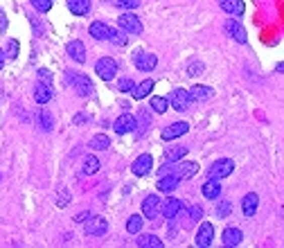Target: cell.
Wrapping results in <instances>:
<instances>
[{
  "label": "cell",
  "instance_id": "1",
  "mask_svg": "<svg viewBox=\"0 0 284 248\" xmlns=\"http://www.w3.org/2000/svg\"><path fill=\"white\" fill-rule=\"evenodd\" d=\"M84 230L86 237H104L108 232V221L104 217H88Z\"/></svg>",
  "mask_w": 284,
  "mask_h": 248
},
{
  "label": "cell",
  "instance_id": "2",
  "mask_svg": "<svg viewBox=\"0 0 284 248\" xmlns=\"http://www.w3.org/2000/svg\"><path fill=\"white\" fill-rule=\"evenodd\" d=\"M118 25H120V30H124L127 34H142L140 18H138L136 14H131V12H124L122 16L118 18Z\"/></svg>",
  "mask_w": 284,
  "mask_h": 248
},
{
  "label": "cell",
  "instance_id": "3",
  "mask_svg": "<svg viewBox=\"0 0 284 248\" xmlns=\"http://www.w3.org/2000/svg\"><path fill=\"white\" fill-rule=\"evenodd\" d=\"M235 172V160H230V158H221V160H216V163L210 167V178H216V181H221V178H225V176H230V174Z\"/></svg>",
  "mask_w": 284,
  "mask_h": 248
},
{
  "label": "cell",
  "instance_id": "4",
  "mask_svg": "<svg viewBox=\"0 0 284 248\" xmlns=\"http://www.w3.org/2000/svg\"><path fill=\"white\" fill-rule=\"evenodd\" d=\"M95 72H97L104 81H110L115 75H118V63L110 59V57H102V59L95 63Z\"/></svg>",
  "mask_w": 284,
  "mask_h": 248
},
{
  "label": "cell",
  "instance_id": "5",
  "mask_svg": "<svg viewBox=\"0 0 284 248\" xmlns=\"http://www.w3.org/2000/svg\"><path fill=\"white\" fill-rule=\"evenodd\" d=\"M133 66L138 68V70H142V72H151L153 68L158 66V57L156 55H151V52H136L133 55Z\"/></svg>",
  "mask_w": 284,
  "mask_h": 248
},
{
  "label": "cell",
  "instance_id": "6",
  "mask_svg": "<svg viewBox=\"0 0 284 248\" xmlns=\"http://www.w3.org/2000/svg\"><path fill=\"white\" fill-rule=\"evenodd\" d=\"M72 88L77 90V95H79V97H90L95 93V84H93V79H90L88 75L72 77Z\"/></svg>",
  "mask_w": 284,
  "mask_h": 248
},
{
  "label": "cell",
  "instance_id": "7",
  "mask_svg": "<svg viewBox=\"0 0 284 248\" xmlns=\"http://www.w3.org/2000/svg\"><path fill=\"white\" fill-rule=\"evenodd\" d=\"M190 104H192V100H190V93H187V90L176 88L174 93L169 95V106L174 111H178V113H185V111L190 109Z\"/></svg>",
  "mask_w": 284,
  "mask_h": 248
},
{
  "label": "cell",
  "instance_id": "8",
  "mask_svg": "<svg viewBox=\"0 0 284 248\" xmlns=\"http://www.w3.org/2000/svg\"><path fill=\"white\" fill-rule=\"evenodd\" d=\"M183 208H185V206H183V201H181V199L169 196L165 203H162V217H165L167 221H174V219H176V217L183 212Z\"/></svg>",
  "mask_w": 284,
  "mask_h": 248
},
{
  "label": "cell",
  "instance_id": "9",
  "mask_svg": "<svg viewBox=\"0 0 284 248\" xmlns=\"http://www.w3.org/2000/svg\"><path fill=\"white\" fill-rule=\"evenodd\" d=\"M113 131H115V133H120V135H124V133H131V131H136V118H133L131 113H124V115H120V118L113 122Z\"/></svg>",
  "mask_w": 284,
  "mask_h": 248
},
{
  "label": "cell",
  "instance_id": "10",
  "mask_svg": "<svg viewBox=\"0 0 284 248\" xmlns=\"http://www.w3.org/2000/svg\"><path fill=\"white\" fill-rule=\"evenodd\" d=\"M151 165H153V158L149 154H142V156H138L136 160H133V165H131V172L136 174V176H147L149 172H151Z\"/></svg>",
  "mask_w": 284,
  "mask_h": 248
},
{
  "label": "cell",
  "instance_id": "11",
  "mask_svg": "<svg viewBox=\"0 0 284 248\" xmlns=\"http://www.w3.org/2000/svg\"><path fill=\"white\" fill-rule=\"evenodd\" d=\"M158 212H160V199L156 194H149L142 201V217L144 219H156Z\"/></svg>",
  "mask_w": 284,
  "mask_h": 248
},
{
  "label": "cell",
  "instance_id": "12",
  "mask_svg": "<svg viewBox=\"0 0 284 248\" xmlns=\"http://www.w3.org/2000/svg\"><path fill=\"white\" fill-rule=\"evenodd\" d=\"M54 100V90H52V84H45V81H38L34 86V102L36 104H47V102Z\"/></svg>",
  "mask_w": 284,
  "mask_h": 248
},
{
  "label": "cell",
  "instance_id": "13",
  "mask_svg": "<svg viewBox=\"0 0 284 248\" xmlns=\"http://www.w3.org/2000/svg\"><path fill=\"white\" fill-rule=\"evenodd\" d=\"M223 30H225V34H230V36H233L237 43H242V45L248 41V38H246V30H244V27L239 25V21H235V18H228V21H225Z\"/></svg>",
  "mask_w": 284,
  "mask_h": 248
},
{
  "label": "cell",
  "instance_id": "14",
  "mask_svg": "<svg viewBox=\"0 0 284 248\" xmlns=\"http://www.w3.org/2000/svg\"><path fill=\"white\" fill-rule=\"evenodd\" d=\"M212 237H214V228H212V223L203 221V223L199 226V232H196V246L208 248L210 244H212Z\"/></svg>",
  "mask_w": 284,
  "mask_h": 248
},
{
  "label": "cell",
  "instance_id": "15",
  "mask_svg": "<svg viewBox=\"0 0 284 248\" xmlns=\"http://www.w3.org/2000/svg\"><path fill=\"white\" fill-rule=\"evenodd\" d=\"M66 52H68V57L72 61H77V63L86 61V45L81 41H70L68 45H66Z\"/></svg>",
  "mask_w": 284,
  "mask_h": 248
},
{
  "label": "cell",
  "instance_id": "16",
  "mask_svg": "<svg viewBox=\"0 0 284 248\" xmlns=\"http://www.w3.org/2000/svg\"><path fill=\"white\" fill-rule=\"evenodd\" d=\"M257 208H259V196L255 192H248L246 196H244V201H242V210H244V217H255V212H257Z\"/></svg>",
  "mask_w": 284,
  "mask_h": 248
},
{
  "label": "cell",
  "instance_id": "17",
  "mask_svg": "<svg viewBox=\"0 0 284 248\" xmlns=\"http://www.w3.org/2000/svg\"><path fill=\"white\" fill-rule=\"evenodd\" d=\"M187 131H190L187 122H174L172 126H167V129L162 131V140H176V138H181V135H185Z\"/></svg>",
  "mask_w": 284,
  "mask_h": 248
},
{
  "label": "cell",
  "instance_id": "18",
  "mask_svg": "<svg viewBox=\"0 0 284 248\" xmlns=\"http://www.w3.org/2000/svg\"><path fill=\"white\" fill-rule=\"evenodd\" d=\"M178 181H181V178H178L176 174H162V176L158 178L156 185H158V189H160V192H167V194H169V192H174V189L178 187Z\"/></svg>",
  "mask_w": 284,
  "mask_h": 248
},
{
  "label": "cell",
  "instance_id": "19",
  "mask_svg": "<svg viewBox=\"0 0 284 248\" xmlns=\"http://www.w3.org/2000/svg\"><path fill=\"white\" fill-rule=\"evenodd\" d=\"M221 239H223V244L225 246H239L242 244V239H244V232L239 230V228H225L223 230V235H221Z\"/></svg>",
  "mask_w": 284,
  "mask_h": 248
},
{
  "label": "cell",
  "instance_id": "20",
  "mask_svg": "<svg viewBox=\"0 0 284 248\" xmlns=\"http://www.w3.org/2000/svg\"><path fill=\"white\" fill-rule=\"evenodd\" d=\"M187 93H190L192 102H208V100H212L214 90L210 88V86H194V88L187 90Z\"/></svg>",
  "mask_w": 284,
  "mask_h": 248
},
{
  "label": "cell",
  "instance_id": "21",
  "mask_svg": "<svg viewBox=\"0 0 284 248\" xmlns=\"http://www.w3.org/2000/svg\"><path fill=\"white\" fill-rule=\"evenodd\" d=\"M201 192H203V196H205V199L214 201V199H219V196H221V181H216V178H210L208 183H203Z\"/></svg>",
  "mask_w": 284,
  "mask_h": 248
},
{
  "label": "cell",
  "instance_id": "22",
  "mask_svg": "<svg viewBox=\"0 0 284 248\" xmlns=\"http://www.w3.org/2000/svg\"><path fill=\"white\" fill-rule=\"evenodd\" d=\"M36 124L41 131H45V133H50L52 129H54V118H52L47 111H38L36 113Z\"/></svg>",
  "mask_w": 284,
  "mask_h": 248
},
{
  "label": "cell",
  "instance_id": "23",
  "mask_svg": "<svg viewBox=\"0 0 284 248\" xmlns=\"http://www.w3.org/2000/svg\"><path fill=\"white\" fill-rule=\"evenodd\" d=\"M68 9L75 16H86L90 12V0H68Z\"/></svg>",
  "mask_w": 284,
  "mask_h": 248
},
{
  "label": "cell",
  "instance_id": "24",
  "mask_svg": "<svg viewBox=\"0 0 284 248\" xmlns=\"http://www.w3.org/2000/svg\"><path fill=\"white\" fill-rule=\"evenodd\" d=\"M108 25H104V23H93V25L88 27L90 36L95 38V41H108Z\"/></svg>",
  "mask_w": 284,
  "mask_h": 248
},
{
  "label": "cell",
  "instance_id": "25",
  "mask_svg": "<svg viewBox=\"0 0 284 248\" xmlns=\"http://www.w3.org/2000/svg\"><path fill=\"white\" fill-rule=\"evenodd\" d=\"M149 126H151V115H149L147 109L140 111V118L136 120V129H138V138H142L144 133L149 131Z\"/></svg>",
  "mask_w": 284,
  "mask_h": 248
},
{
  "label": "cell",
  "instance_id": "26",
  "mask_svg": "<svg viewBox=\"0 0 284 248\" xmlns=\"http://www.w3.org/2000/svg\"><path fill=\"white\" fill-rule=\"evenodd\" d=\"M97 172H99V160L95 158V156H86L81 174H84V176H93V174H97Z\"/></svg>",
  "mask_w": 284,
  "mask_h": 248
},
{
  "label": "cell",
  "instance_id": "27",
  "mask_svg": "<svg viewBox=\"0 0 284 248\" xmlns=\"http://www.w3.org/2000/svg\"><path fill=\"white\" fill-rule=\"evenodd\" d=\"M108 147H110V138L104 133L93 135V140H90V149H95V152H106Z\"/></svg>",
  "mask_w": 284,
  "mask_h": 248
},
{
  "label": "cell",
  "instance_id": "28",
  "mask_svg": "<svg viewBox=\"0 0 284 248\" xmlns=\"http://www.w3.org/2000/svg\"><path fill=\"white\" fill-rule=\"evenodd\" d=\"M199 172V165L192 163V160H187V163H181V167H178V178H192L194 174Z\"/></svg>",
  "mask_w": 284,
  "mask_h": 248
},
{
  "label": "cell",
  "instance_id": "29",
  "mask_svg": "<svg viewBox=\"0 0 284 248\" xmlns=\"http://www.w3.org/2000/svg\"><path fill=\"white\" fill-rule=\"evenodd\" d=\"M138 246L140 248H162V241L156 235H140L138 237Z\"/></svg>",
  "mask_w": 284,
  "mask_h": 248
},
{
  "label": "cell",
  "instance_id": "30",
  "mask_svg": "<svg viewBox=\"0 0 284 248\" xmlns=\"http://www.w3.org/2000/svg\"><path fill=\"white\" fill-rule=\"evenodd\" d=\"M187 156V147H174V149H169V152L165 154V163H178L181 158H185Z\"/></svg>",
  "mask_w": 284,
  "mask_h": 248
},
{
  "label": "cell",
  "instance_id": "31",
  "mask_svg": "<svg viewBox=\"0 0 284 248\" xmlns=\"http://www.w3.org/2000/svg\"><path fill=\"white\" fill-rule=\"evenodd\" d=\"M151 90H153V81H151V79H144L140 86H136V90H133V97H136V100H144V97L151 93Z\"/></svg>",
  "mask_w": 284,
  "mask_h": 248
},
{
  "label": "cell",
  "instance_id": "32",
  "mask_svg": "<svg viewBox=\"0 0 284 248\" xmlns=\"http://www.w3.org/2000/svg\"><path fill=\"white\" fill-rule=\"evenodd\" d=\"M142 223H144V219L140 215H131L127 221V230L131 232V235H138V232L142 230Z\"/></svg>",
  "mask_w": 284,
  "mask_h": 248
},
{
  "label": "cell",
  "instance_id": "33",
  "mask_svg": "<svg viewBox=\"0 0 284 248\" xmlns=\"http://www.w3.org/2000/svg\"><path fill=\"white\" fill-rule=\"evenodd\" d=\"M167 106H169V100L167 97H151V111L156 113H167Z\"/></svg>",
  "mask_w": 284,
  "mask_h": 248
},
{
  "label": "cell",
  "instance_id": "34",
  "mask_svg": "<svg viewBox=\"0 0 284 248\" xmlns=\"http://www.w3.org/2000/svg\"><path fill=\"white\" fill-rule=\"evenodd\" d=\"M108 41H113L115 45H127L129 38H127V32H120V30H108Z\"/></svg>",
  "mask_w": 284,
  "mask_h": 248
},
{
  "label": "cell",
  "instance_id": "35",
  "mask_svg": "<svg viewBox=\"0 0 284 248\" xmlns=\"http://www.w3.org/2000/svg\"><path fill=\"white\" fill-rule=\"evenodd\" d=\"M110 3H113V7L124 9V12H131V9L140 7V0H110Z\"/></svg>",
  "mask_w": 284,
  "mask_h": 248
},
{
  "label": "cell",
  "instance_id": "36",
  "mask_svg": "<svg viewBox=\"0 0 284 248\" xmlns=\"http://www.w3.org/2000/svg\"><path fill=\"white\" fill-rule=\"evenodd\" d=\"M230 212H233V203L230 201H221L219 206H216V217L219 219H228Z\"/></svg>",
  "mask_w": 284,
  "mask_h": 248
},
{
  "label": "cell",
  "instance_id": "37",
  "mask_svg": "<svg viewBox=\"0 0 284 248\" xmlns=\"http://www.w3.org/2000/svg\"><path fill=\"white\" fill-rule=\"evenodd\" d=\"M32 3V7L36 9V12H41V14H45V12H50L52 9V0H30Z\"/></svg>",
  "mask_w": 284,
  "mask_h": 248
},
{
  "label": "cell",
  "instance_id": "38",
  "mask_svg": "<svg viewBox=\"0 0 284 248\" xmlns=\"http://www.w3.org/2000/svg\"><path fill=\"white\" fill-rule=\"evenodd\" d=\"M118 88H120V93H133V90H136V81L133 79H120Z\"/></svg>",
  "mask_w": 284,
  "mask_h": 248
},
{
  "label": "cell",
  "instance_id": "39",
  "mask_svg": "<svg viewBox=\"0 0 284 248\" xmlns=\"http://www.w3.org/2000/svg\"><path fill=\"white\" fill-rule=\"evenodd\" d=\"M187 217L192 219V223L201 221V219H203V208H201V206H192L190 210H187Z\"/></svg>",
  "mask_w": 284,
  "mask_h": 248
},
{
  "label": "cell",
  "instance_id": "40",
  "mask_svg": "<svg viewBox=\"0 0 284 248\" xmlns=\"http://www.w3.org/2000/svg\"><path fill=\"white\" fill-rule=\"evenodd\" d=\"M7 59H16L18 57V41L16 38H9V43H7Z\"/></svg>",
  "mask_w": 284,
  "mask_h": 248
},
{
  "label": "cell",
  "instance_id": "41",
  "mask_svg": "<svg viewBox=\"0 0 284 248\" xmlns=\"http://www.w3.org/2000/svg\"><path fill=\"white\" fill-rule=\"evenodd\" d=\"M203 70H205L203 63H190V66H187V75H190V77H199V75H203Z\"/></svg>",
  "mask_w": 284,
  "mask_h": 248
},
{
  "label": "cell",
  "instance_id": "42",
  "mask_svg": "<svg viewBox=\"0 0 284 248\" xmlns=\"http://www.w3.org/2000/svg\"><path fill=\"white\" fill-rule=\"evenodd\" d=\"M68 203H70V194L66 192V189H61V192L56 194V206H59V208H66Z\"/></svg>",
  "mask_w": 284,
  "mask_h": 248
},
{
  "label": "cell",
  "instance_id": "43",
  "mask_svg": "<svg viewBox=\"0 0 284 248\" xmlns=\"http://www.w3.org/2000/svg\"><path fill=\"white\" fill-rule=\"evenodd\" d=\"M219 7L228 14H235V0H219Z\"/></svg>",
  "mask_w": 284,
  "mask_h": 248
},
{
  "label": "cell",
  "instance_id": "44",
  "mask_svg": "<svg viewBox=\"0 0 284 248\" xmlns=\"http://www.w3.org/2000/svg\"><path fill=\"white\" fill-rule=\"evenodd\" d=\"M38 81H45V84H50V81H52V72L45 70V68H41V70H38Z\"/></svg>",
  "mask_w": 284,
  "mask_h": 248
},
{
  "label": "cell",
  "instance_id": "45",
  "mask_svg": "<svg viewBox=\"0 0 284 248\" xmlns=\"http://www.w3.org/2000/svg\"><path fill=\"white\" fill-rule=\"evenodd\" d=\"M5 30H7V16H5V12L0 9V34H5Z\"/></svg>",
  "mask_w": 284,
  "mask_h": 248
},
{
  "label": "cell",
  "instance_id": "46",
  "mask_svg": "<svg viewBox=\"0 0 284 248\" xmlns=\"http://www.w3.org/2000/svg\"><path fill=\"white\" fill-rule=\"evenodd\" d=\"M90 217V212H79V215L75 217V223H86V219Z\"/></svg>",
  "mask_w": 284,
  "mask_h": 248
},
{
  "label": "cell",
  "instance_id": "47",
  "mask_svg": "<svg viewBox=\"0 0 284 248\" xmlns=\"http://www.w3.org/2000/svg\"><path fill=\"white\" fill-rule=\"evenodd\" d=\"M235 14H239V16L244 14V3L242 0H235Z\"/></svg>",
  "mask_w": 284,
  "mask_h": 248
},
{
  "label": "cell",
  "instance_id": "48",
  "mask_svg": "<svg viewBox=\"0 0 284 248\" xmlns=\"http://www.w3.org/2000/svg\"><path fill=\"white\" fill-rule=\"evenodd\" d=\"M84 122H88L86 115H75V124H84Z\"/></svg>",
  "mask_w": 284,
  "mask_h": 248
},
{
  "label": "cell",
  "instance_id": "49",
  "mask_svg": "<svg viewBox=\"0 0 284 248\" xmlns=\"http://www.w3.org/2000/svg\"><path fill=\"white\" fill-rule=\"evenodd\" d=\"M5 68V52H3V47H0V70Z\"/></svg>",
  "mask_w": 284,
  "mask_h": 248
},
{
  "label": "cell",
  "instance_id": "50",
  "mask_svg": "<svg viewBox=\"0 0 284 248\" xmlns=\"http://www.w3.org/2000/svg\"><path fill=\"white\" fill-rule=\"evenodd\" d=\"M0 178H3V174H0Z\"/></svg>",
  "mask_w": 284,
  "mask_h": 248
}]
</instances>
